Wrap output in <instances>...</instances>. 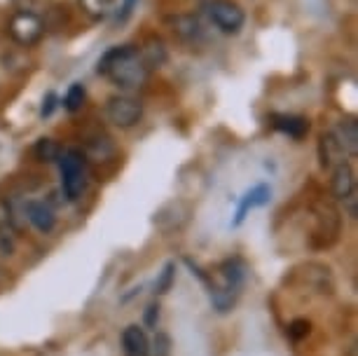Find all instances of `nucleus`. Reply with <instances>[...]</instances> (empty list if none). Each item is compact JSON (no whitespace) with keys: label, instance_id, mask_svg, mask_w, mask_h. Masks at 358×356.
Returning <instances> with one entry per match:
<instances>
[{"label":"nucleus","instance_id":"nucleus-6","mask_svg":"<svg viewBox=\"0 0 358 356\" xmlns=\"http://www.w3.org/2000/svg\"><path fill=\"white\" fill-rule=\"evenodd\" d=\"M8 33L17 45H38L45 36V22L31 10H17L8 22Z\"/></svg>","mask_w":358,"mask_h":356},{"label":"nucleus","instance_id":"nucleus-12","mask_svg":"<svg viewBox=\"0 0 358 356\" xmlns=\"http://www.w3.org/2000/svg\"><path fill=\"white\" fill-rule=\"evenodd\" d=\"M124 356H150V338L141 324H129L120 335Z\"/></svg>","mask_w":358,"mask_h":356},{"label":"nucleus","instance_id":"nucleus-8","mask_svg":"<svg viewBox=\"0 0 358 356\" xmlns=\"http://www.w3.org/2000/svg\"><path fill=\"white\" fill-rule=\"evenodd\" d=\"M166 22L171 26V31L183 40V43L197 45L206 36L204 24H201V19L197 15H176V17H169Z\"/></svg>","mask_w":358,"mask_h":356},{"label":"nucleus","instance_id":"nucleus-18","mask_svg":"<svg viewBox=\"0 0 358 356\" xmlns=\"http://www.w3.org/2000/svg\"><path fill=\"white\" fill-rule=\"evenodd\" d=\"M85 99H87V90L83 83H73L69 87V92H66L64 97V108L69 113H76L85 106Z\"/></svg>","mask_w":358,"mask_h":356},{"label":"nucleus","instance_id":"nucleus-19","mask_svg":"<svg viewBox=\"0 0 358 356\" xmlns=\"http://www.w3.org/2000/svg\"><path fill=\"white\" fill-rule=\"evenodd\" d=\"M176 272H178V267H176L173 260H169V263L162 267L159 277H157V281H155V291H157V295H166L169 291H171L173 284H176Z\"/></svg>","mask_w":358,"mask_h":356},{"label":"nucleus","instance_id":"nucleus-17","mask_svg":"<svg viewBox=\"0 0 358 356\" xmlns=\"http://www.w3.org/2000/svg\"><path fill=\"white\" fill-rule=\"evenodd\" d=\"M78 5L87 17L94 19V22L106 19L113 10V0H78Z\"/></svg>","mask_w":358,"mask_h":356},{"label":"nucleus","instance_id":"nucleus-9","mask_svg":"<svg viewBox=\"0 0 358 356\" xmlns=\"http://www.w3.org/2000/svg\"><path fill=\"white\" fill-rule=\"evenodd\" d=\"M330 194L335 201H347L356 194V171L349 162H344L333 169V178H330Z\"/></svg>","mask_w":358,"mask_h":356},{"label":"nucleus","instance_id":"nucleus-16","mask_svg":"<svg viewBox=\"0 0 358 356\" xmlns=\"http://www.w3.org/2000/svg\"><path fill=\"white\" fill-rule=\"evenodd\" d=\"M62 150L64 148L57 143L54 138H38L36 141V145H33V157L38 159V162H43V164H50V162H59V155H62Z\"/></svg>","mask_w":358,"mask_h":356},{"label":"nucleus","instance_id":"nucleus-7","mask_svg":"<svg viewBox=\"0 0 358 356\" xmlns=\"http://www.w3.org/2000/svg\"><path fill=\"white\" fill-rule=\"evenodd\" d=\"M24 213H26V220H29L40 234H52L54 227H57V213H54L52 206L43 199H29L24 204Z\"/></svg>","mask_w":358,"mask_h":356},{"label":"nucleus","instance_id":"nucleus-14","mask_svg":"<svg viewBox=\"0 0 358 356\" xmlns=\"http://www.w3.org/2000/svg\"><path fill=\"white\" fill-rule=\"evenodd\" d=\"M333 136L337 138V143L342 145V150L347 152V157L358 155V122L354 118H344L335 124Z\"/></svg>","mask_w":358,"mask_h":356},{"label":"nucleus","instance_id":"nucleus-11","mask_svg":"<svg viewBox=\"0 0 358 356\" xmlns=\"http://www.w3.org/2000/svg\"><path fill=\"white\" fill-rule=\"evenodd\" d=\"M269 199H272V187H269L267 183L255 185L253 190H248V192L244 194V197H241L239 206H236V213H234L232 225H234V227H239V225L246 220L248 213H251L253 209H260V206L269 204Z\"/></svg>","mask_w":358,"mask_h":356},{"label":"nucleus","instance_id":"nucleus-4","mask_svg":"<svg viewBox=\"0 0 358 356\" xmlns=\"http://www.w3.org/2000/svg\"><path fill=\"white\" fill-rule=\"evenodd\" d=\"M143 101L131 94H115L106 101V120L117 129H131L143 120Z\"/></svg>","mask_w":358,"mask_h":356},{"label":"nucleus","instance_id":"nucleus-1","mask_svg":"<svg viewBox=\"0 0 358 356\" xmlns=\"http://www.w3.org/2000/svg\"><path fill=\"white\" fill-rule=\"evenodd\" d=\"M101 76L108 78L115 87L120 90H143L150 78V69L145 66L143 57H141L138 47L134 45H117L110 47L103 57L99 59V69Z\"/></svg>","mask_w":358,"mask_h":356},{"label":"nucleus","instance_id":"nucleus-3","mask_svg":"<svg viewBox=\"0 0 358 356\" xmlns=\"http://www.w3.org/2000/svg\"><path fill=\"white\" fill-rule=\"evenodd\" d=\"M199 10L225 36H236L246 24V12L234 0H197Z\"/></svg>","mask_w":358,"mask_h":356},{"label":"nucleus","instance_id":"nucleus-25","mask_svg":"<svg viewBox=\"0 0 358 356\" xmlns=\"http://www.w3.org/2000/svg\"><path fill=\"white\" fill-rule=\"evenodd\" d=\"M54 108H57V94L50 92V94L45 97V101H43V108H40V115H43V118H50Z\"/></svg>","mask_w":358,"mask_h":356},{"label":"nucleus","instance_id":"nucleus-15","mask_svg":"<svg viewBox=\"0 0 358 356\" xmlns=\"http://www.w3.org/2000/svg\"><path fill=\"white\" fill-rule=\"evenodd\" d=\"M138 52L150 71L159 69V66H164V62H166V47L162 43V38H155V36L148 38L145 43L138 47Z\"/></svg>","mask_w":358,"mask_h":356},{"label":"nucleus","instance_id":"nucleus-2","mask_svg":"<svg viewBox=\"0 0 358 356\" xmlns=\"http://www.w3.org/2000/svg\"><path fill=\"white\" fill-rule=\"evenodd\" d=\"M62 169V192L69 201H78L87 190V157L78 148L62 150L59 155Z\"/></svg>","mask_w":358,"mask_h":356},{"label":"nucleus","instance_id":"nucleus-10","mask_svg":"<svg viewBox=\"0 0 358 356\" xmlns=\"http://www.w3.org/2000/svg\"><path fill=\"white\" fill-rule=\"evenodd\" d=\"M316 155H319V164L323 169L333 171L335 166H340L347 162V152L342 150V145L337 143V138L333 136V131H323L316 143Z\"/></svg>","mask_w":358,"mask_h":356},{"label":"nucleus","instance_id":"nucleus-20","mask_svg":"<svg viewBox=\"0 0 358 356\" xmlns=\"http://www.w3.org/2000/svg\"><path fill=\"white\" fill-rule=\"evenodd\" d=\"M17 253V237L12 232L10 223L0 220V256L3 258H12Z\"/></svg>","mask_w":358,"mask_h":356},{"label":"nucleus","instance_id":"nucleus-22","mask_svg":"<svg viewBox=\"0 0 358 356\" xmlns=\"http://www.w3.org/2000/svg\"><path fill=\"white\" fill-rule=\"evenodd\" d=\"M171 347H173V342L169 338V333L157 331L155 340L150 342V356H171Z\"/></svg>","mask_w":358,"mask_h":356},{"label":"nucleus","instance_id":"nucleus-13","mask_svg":"<svg viewBox=\"0 0 358 356\" xmlns=\"http://www.w3.org/2000/svg\"><path fill=\"white\" fill-rule=\"evenodd\" d=\"M269 120H272L274 129L281 131L283 136H288V138L300 141L309 134V120L302 115H293V113H274Z\"/></svg>","mask_w":358,"mask_h":356},{"label":"nucleus","instance_id":"nucleus-23","mask_svg":"<svg viewBox=\"0 0 358 356\" xmlns=\"http://www.w3.org/2000/svg\"><path fill=\"white\" fill-rule=\"evenodd\" d=\"M159 302H150L143 312V328H157L159 324Z\"/></svg>","mask_w":358,"mask_h":356},{"label":"nucleus","instance_id":"nucleus-24","mask_svg":"<svg viewBox=\"0 0 358 356\" xmlns=\"http://www.w3.org/2000/svg\"><path fill=\"white\" fill-rule=\"evenodd\" d=\"M138 8V0H122L120 5V12H117V24H124L127 19L134 15V10Z\"/></svg>","mask_w":358,"mask_h":356},{"label":"nucleus","instance_id":"nucleus-21","mask_svg":"<svg viewBox=\"0 0 358 356\" xmlns=\"http://www.w3.org/2000/svg\"><path fill=\"white\" fill-rule=\"evenodd\" d=\"M312 333V321L309 319H293L288 324V338L293 340V342H300V340H305L307 335Z\"/></svg>","mask_w":358,"mask_h":356},{"label":"nucleus","instance_id":"nucleus-5","mask_svg":"<svg viewBox=\"0 0 358 356\" xmlns=\"http://www.w3.org/2000/svg\"><path fill=\"white\" fill-rule=\"evenodd\" d=\"M314 218H316V227L312 234V246L316 248L333 246L340 239V230H342L340 211L335 209L333 201H319L314 209Z\"/></svg>","mask_w":358,"mask_h":356}]
</instances>
